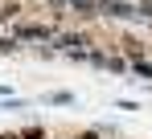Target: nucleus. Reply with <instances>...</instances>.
I'll return each instance as SVG.
<instances>
[{"label": "nucleus", "mask_w": 152, "mask_h": 139, "mask_svg": "<svg viewBox=\"0 0 152 139\" xmlns=\"http://www.w3.org/2000/svg\"><path fill=\"white\" fill-rule=\"evenodd\" d=\"M99 12H107V17H140V12H132L124 0H107V4H99Z\"/></svg>", "instance_id": "obj_1"}, {"label": "nucleus", "mask_w": 152, "mask_h": 139, "mask_svg": "<svg viewBox=\"0 0 152 139\" xmlns=\"http://www.w3.org/2000/svg\"><path fill=\"white\" fill-rule=\"evenodd\" d=\"M12 37H17V41H21V37H29V41H45V29H41V25H21Z\"/></svg>", "instance_id": "obj_2"}, {"label": "nucleus", "mask_w": 152, "mask_h": 139, "mask_svg": "<svg viewBox=\"0 0 152 139\" xmlns=\"http://www.w3.org/2000/svg\"><path fill=\"white\" fill-rule=\"evenodd\" d=\"M70 4H74L82 17H95V12H99V4H95V0H70Z\"/></svg>", "instance_id": "obj_3"}, {"label": "nucleus", "mask_w": 152, "mask_h": 139, "mask_svg": "<svg viewBox=\"0 0 152 139\" xmlns=\"http://www.w3.org/2000/svg\"><path fill=\"white\" fill-rule=\"evenodd\" d=\"M17 49H21L17 37H4V41H0V53H17Z\"/></svg>", "instance_id": "obj_4"}, {"label": "nucleus", "mask_w": 152, "mask_h": 139, "mask_svg": "<svg viewBox=\"0 0 152 139\" xmlns=\"http://www.w3.org/2000/svg\"><path fill=\"white\" fill-rule=\"evenodd\" d=\"M132 70H136L140 78H152V62H132Z\"/></svg>", "instance_id": "obj_5"}, {"label": "nucleus", "mask_w": 152, "mask_h": 139, "mask_svg": "<svg viewBox=\"0 0 152 139\" xmlns=\"http://www.w3.org/2000/svg\"><path fill=\"white\" fill-rule=\"evenodd\" d=\"M50 102H58V106H66V102H74V98H70L66 90H58V94H50Z\"/></svg>", "instance_id": "obj_6"}]
</instances>
